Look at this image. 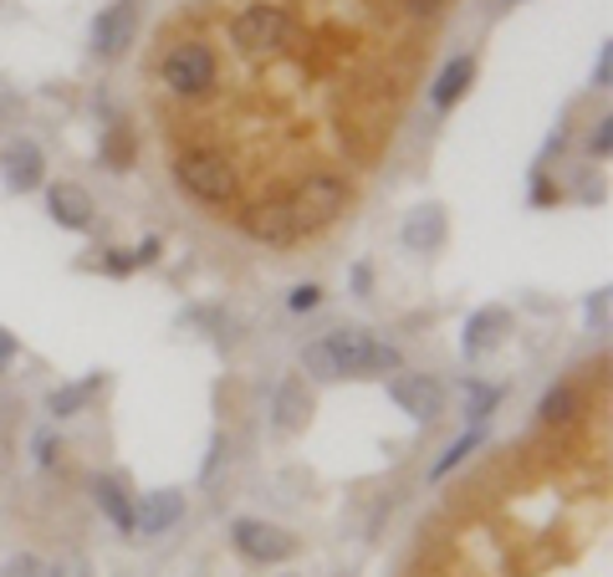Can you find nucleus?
Segmentation results:
<instances>
[{"label":"nucleus","mask_w":613,"mask_h":577,"mask_svg":"<svg viewBox=\"0 0 613 577\" xmlns=\"http://www.w3.org/2000/svg\"><path fill=\"white\" fill-rule=\"evenodd\" d=\"M159 82L174 97H200L215 87V52L205 41H174L159 62Z\"/></svg>","instance_id":"5"},{"label":"nucleus","mask_w":613,"mask_h":577,"mask_svg":"<svg viewBox=\"0 0 613 577\" xmlns=\"http://www.w3.org/2000/svg\"><path fill=\"white\" fill-rule=\"evenodd\" d=\"M138 41V11L128 6V0H113V6H103L93 21V52L103 56V62H118L128 46Z\"/></svg>","instance_id":"7"},{"label":"nucleus","mask_w":613,"mask_h":577,"mask_svg":"<svg viewBox=\"0 0 613 577\" xmlns=\"http://www.w3.org/2000/svg\"><path fill=\"white\" fill-rule=\"evenodd\" d=\"M128 159H134V148H128V128H113V138H107V164H113V169H128Z\"/></svg>","instance_id":"24"},{"label":"nucleus","mask_w":613,"mask_h":577,"mask_svg":"<svg viewBox=\"0 0 613 577\" xmlns=\"http://www.w3.org/2000/svg\"><path fill=\"white\" fill-rule=\"evenodd\" d=\"M174 179L205 204H236V195H240V169L220 148H189V154H179L174 159Z\"/></svg>","instance_id":"2"},{"label":"nucleus","mask_w":613,"mask_h":577,"mask_svg":"<svg viewBox=\"0 0 613 577\" xmlns=\"http://www.w3.org/2000/svg\"><path fill=\"white\" fill-rule=\"evenodd\" d=\"M440 241H445V210L440 204H419L409 216V225H404V245L409 251H435Z\"/></svg>","instance_id":"17"},{"label":"nucleus","mask_w":613,"mask_h":577,"mask_svg":"<svg viewBox=\"0 0 613 577\" xmlns=\"http://www.w3.org/2000/svg\"><path fill=\"white\" fill-rule=\"evenodd\" d=\"M292 577H297V573H292Z\"/></svg>","instance_id":"34"},{"label":"nucleus","mask_w":613,"mask_h":577,"mask_svg":"<svg viewBox=\"0 0 613 577\" xmlns=\"http://www.w3.org/2000/svg\"><path fill=\"white\" fill-rule=\"evenodd\" d=\"M46 210H52V220L62 230H87L93 225V195L82 185H72V179H62V185L46 189Z\"/></svg>","instance_id":"13"},{"label":"nucleus","mask_w":613,"mask_h":577,"mask_svg":"<svg viewBox=\"0 0 613 577\" xmlns=\"http://www.w3.org/2000/svg\"><path fill=\"white\" fill-rule=\"evenodd\" d=\"M93 501H97V511H103L107 522L118 526V532H134V496L123 491V481L97 475V481H93Z\"/></svg>","instance_id":"16"},{"label":"nucleus","mask_w":613,"mask_h":577,"mask_svg":"<svg viewBox=\"0 0 613 577\" xmlns=\"http://www.w3.org/2000/svg\"><path fill=\"white\" fill-rule=\"evenodd\" d=\"M404 11L409 15H435V11H445V0H404Z\"/></svg>","instance_id":"31"},{"label":"nucleus","mask_w":613,"mask_h":577,"mask_svg":"<svg viewBox=\"0 0 613 577\" xmlns=\"http://www.w3.org/2000/svg\"><path fill=\"white\" fill-rule=\"evenodd\" d=\"M297 36H302V31H297V21L287 15V6H271V0H251V6L236 11V21H230V41H236L246 56L287 52Z\"/></svg>","instance_id":"3"},{"label":"nucleus","mask_w":613,"mask_h":577,"mask_svg":"<svg viewBox=\"0 0 613 577\" xmlns=\"http://www.w3.org/2000/svg\"><path fill=\"white\" fill-rule=\"evenodd\" d=\"M507 333H511V312L507 307H480V312H470V323H466V358L491 353Z\"/></svg>","instance_id":"14"},{"label":"nucleus","mask_w":613,"mask_h":577,"mask_svg":"<svg viewBox=\"0 0 613 577\" xmlns=\"http://www.w3.org/2000/svg\"><path fill=\"white\" fill-rule=\"evenodd\" d=\"M0 577H46V563H41V557H31V552H15V557H6V563H0Z\"/></svg>","instance_id":"22"},{"label":"nucleus","mask_w":613,"mask_h":577,"mask_svg":"<svg viewBox=\"0 0 613 577\" xmlns=\"http://www.w3.org/2000/svg\"><path fill=\"white\" fill-rule=\"evenodd\" d=\"M0 175H6V185L15 195H27V189H37L46 179V159H41V148L31 138H11V144L0 148Z\"/></svg>","instance_id":"11"},{"label":"nucleus","mask_w":613,"mask_h":577,"mask_svg":"<svg viewBox=\"0 0 613 577\" xmlns=\"http://www.w3.org/2000/svg\"><path fill=\"white\" fill-rule=\"evenodd\" d=\"M226 455H230L226 434H215V440H210V460H205V470H200V481H205V485H210L215 475H220V460H226Z\"/></svg>","instance_id":"26"},{"label":"nucleus","mask_w":613,"mask_h":577,"mask_svg":"<svg viewBox=\"0 0 613 577\" xmlns=\"http://www.w3.org/2000/svg\"><path fill=\"white\" fill-rule=\"evenodd\" d=\"M56 455H62V440L52 430L37 434V465H56Z\"/></svg>","instance_id":"28"},{"label":"nucleus","mask_w":613,"mask_h":577,"mask_svg":"<svg viewBox=\"0 0 613 577\" xmlns=\"http://www.w3.org/2000/svg\"><path fill=\"white\" fill-rule=\"evenodd\" d=\"M302 368L322 384H333L343 374H394L399 368V348L378 343L368 327H337V333L318 337L302 348Z\"/></svg>","instance_id":"1"},{"label":"nucleus","mask_w":613,"mask_h":577,"mask_svg":"<svg viewBox=\"0 0 613 577\" xmlns=\"http://www.w3.org/2000/svg\"><path fill=\"white\" fill-rule=\"evenodd\" d=\"M15 353H21V343H15V337L6 333V327H0V374H6V368L15 363Z\"/></svg>","instance_id":"29"},{"label":"nucleus","mask_w":613,"mask_h":577,"mask_svg":"<svg viewBox=\"0 0 613 577\" xmlns=\"http://www.w3.org/2000/svg\"><path fill=\"white\" fill-rule=\"evenodd\" d=\"M97 389H103V374L82 378V384H62V389L46 394V415H52V419H72V415H82V409L93 403V394H97Z\"/></svg>","instance_id":"18"},{"label":"nucleus","mask_w":613,"mask_h":577,"mask_svg":"<svg viewBox=\"0 0 613 577\" xmlns=\"http://www.w3.org/2000/svg\"><path fill=\"white\" fill-rule=\"evenodd\" d=\"M480 444H486V430H480V424H476V430H466V434H460V440L450 444V450H445L440 460H435V465H429V481H445L450 470H460V465H466V460L480 450Z\"/></svg>","instance_id":"19"},{"label":"nucleus","mask_w":613,"mask_h":577,"mask_svg":"<svg viewBox=\"0 0 613 577\" xmlns=\"http://www.w3.org/2000/svg\"><path fill=\"white\" fill-rule=\"evenodd\" d=\"M470 82H476V56H455V62L440 67V77L429 82V103H435L440 113L455 108V103L470 93Z\"/></svg>","instance_id":"15"},{"label":"nucleus","mask_w":613,"mask_h":577,"mask_svg":"<svg viewBox=\"0 0 613 577\" xmlns=\"http://www.w3.org/2000/svg\"><path fill=\"white\" fill-rule=\"evenodd\" d=\"M368 286H374V271H368V266H353V292L368 296Z\"/></svg>","instance_id":"33"},{"label":"nucleus","mask_w":613,"mask_h":577,"mask_svg":"<svg viewBox=\"0 0 613 577\" xmlns=\"http://www.w3.org/2000/svg\"><path fill=\"white\" fill-rule=\"evenodd\" d=\"M185 522V491H148L134 506V537L154 542Z\"/></svg>","instance_id":"9"},{"label":"nucleus","mask_w":613,"mask_h":577,"mask_svg":"<svg viewBox=\"0 0 613 577\" xmlns=\"http://www.w3.org/2000/svg\"><path fill=\"white\" fill-rule=\"evenodd\" d=\"M240 225H246V235H251V241H267V245L297 241L287 200H256V204H246V210H240Z\"/></svg>","instance_id":"10"},{"label":"nucleus","mask_w":613,"mask_h":577,"mask_svg":"<svg viewBox=\"0 0 613 577\" xmlns=\"http://www.w3.org/2000/svg\"><path fill=\"white\" fill-rule=\"evenodd\" d=\"M609 148H613V123L603 118L599 128H593V138H588V154H593V159H609Z\"/></svg>","instance_id":"27"},{"label":"nucleus","mask_w":613,"mask_h":577,"mask_svg":"<svg viewBox=\"0 0 613 577\" xmlns=\"http://www.w3.org/2000/svg\"><path fill=\"white\" fill-rule=\"evenodd\" d=\"M573 415H578V394H573V384H558V389H547V394H542V403H537V419H542V424H568Z\"/></svg>","instance_id":"20"},{"label":"nucleus","mask_w":613,"mask_h":577,"mask_svg":"<svg viewBox=\"0 0 613 577\" xmlns=\"http://www.w3.org/2000/svg\"><path fill=\"white\" fill-rule=\"evenodd\" d=\"M496 403H501V389H491V384H476V378H466V415L476 419V424H486V419H491Z\"/></svg>","instance_id":"21"},{"label":"nucleus","mask_w":613,"mask_h":577,"mask_svg":"<svg viewBox=\"0 0 613 577\" xmlns=\"http://www.w3.org/2000/svg\"><path fill=\"white\" fill-rule=\"evenodd\" d=\"M609 77H613V52L603 46V52H599V72H593V82H599V87H609Z\"/></svg>","instance_id":"32"},{"label":"nucleus","mask_w":613,"mask_h":577,"mask_svg":"<svg viewBox=\"0 0 613 577\" xmlns=\"http://www.w3.org/2000/svg\"><path fill=\"white\" fill-rule=\"evenodd\" d=\"M154 261H159V235H148V241L134 251V266H154Z\"/></svg>","instance_id":"30"},{"label":"nucleus","mask_w":613,"mask_h":577,"mask_svg":"<svg viewBox=\"0 0 613 577\" xmlns=\"http://www.w3.org/2000/svg\"><path fill=\"white\" fill-rule=\"evenodd\" d=\"M230 547H236L246 563L271 567V563H287V557H292L297 537H287V532H281V526H271V522L240 516V522H230Z\"/></svg>","instance_id":"6"},{"label":"nucleus","mask_w":613,"mask_h":577,"mask_svg":"<svg viewBox=\"0 0 613 577\" xmlns=\"http://www.w3.org/2000/svg\"><path fill=\"white\" fill-rule=\"evenodd\" d=\"M318 302H322V286H312V282L292 286V296H287V307H292V312H312Z\"/></svg>","instance_id":"25"},{"label":"nucleus","mask_w":613,"mask_h":577,"mask_svg":"<svg viewBox=\"0 0 613 577\" xmlns=\"http://www.w3.org/2000/svg\"><path fill=\"white\" fill-rule=\"evenodd\" d=\"M306 415H312V389H306V378L287 374L277 384V394H271V424H277V434H297L306 424Z\"/></svg>","instance_id":"12"},{"label":"nucleus","mask_w":613,"mask_h":577,"mask_svg":"<svg viewBox=\"0 0 613 577\" xmlns=\"http://www.w3.org/2000/svg\"><path fill=\"white\" fill-rule=\"evenodd\" d=\"M343 204H347V185H343V175H328V169L302 175L292 185V195H287V210H292V230H297V235L322 230L328 220H337V210H343Z\"/></svg>","instance_id":"4"},{"label":"nucleus","mask_w":613,"mask_h":577,"mask_svg":"<svg viewBox=\"0 0 613 577\" xmlns=\"http://www.w3.org/2000/svg\"><path fill=\"white\" fill-rule=\"evenodd\" d=\"M388 399L399 403L409 419H419V424H435L445 415V389L429 374H399L388 384Z\"/></svg>","instance_id":"8"},{"label":"nucleus","mask_w":613,"mask_h":577,"mask_svg":"<svg viewBox=\"0 0 613 577\" xmlns=\"http://www.w3.org/2000/svg\"><path fill=\"white\" fill-rule=\"evenodd\" d=\"M46 577H93V567H87V557H82V552H62V557L46 567Z\"/></svg>","instance_id":"23"}]
</instances>
